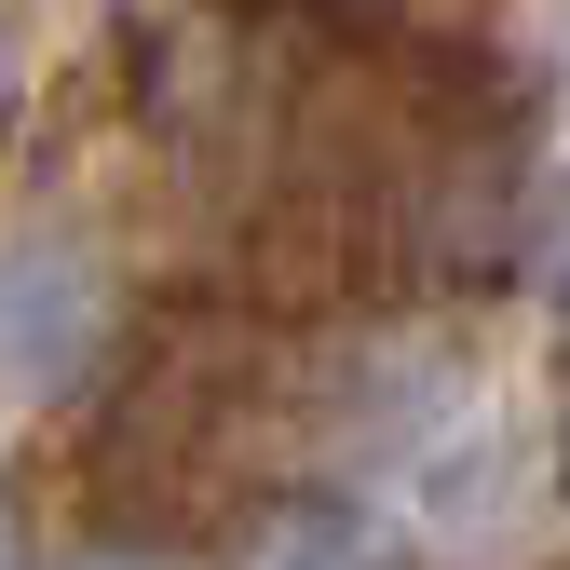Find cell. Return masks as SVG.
<instances>
[{
	"instance_id": "cell-1",
	"label": "cell",
	"mask_w": 570,
	"mask_h": 570,
	"mask_svg": "<svg viewBox=\"0 0 570 570\" xmlns=\"http://www.w3.org/2000/svg\"><path fill=\"white\" fill-rule=\"evenodd\" d=\"M96 353H109V394L82 421L96 530H136V543L258 530L285 462H299V435H313V394H326L313 353H299V313L177 285V299L122 313Z\"/></svg>"
},
{
	"instance_id": "cell-2",
	"label": "cell",
	"mask_w": 570,
	"mask_h": 570,
	"mask_svg": "<svg viewBox=\"0 0 570 570\" xmlns=\"http://www.w3.org/2000/svg\"><path fill=\"white\" fill-rule=\"evenodd\" d=\"M96 340H109V299H96V258L82 245H14V258H0V381H14V394L82 381Z\"/></svg>"
},
{
	"instance_id": "cell-3",
	"label": "cell",
	"mask_w": 570,
	"mask_h": 570,
	"mask_svg": "<svg viewBox=\"0 0 570 570\" xmlns=\"http://www.w3.org/2000/svg\"><path fill=\"white\" fill-rule=\"evenodd\" d=\"M543 313L570 326V177H557V204H543Z\"/></svg>"
},
{
	"instance_id": "cell-4",
	"label": "cell",
	"mask_w": 570,
	"mask_h": 570,
	"mask_svg": "<svg viewBox=\"0 0 570 570\" xmlns=\"http://www.w3.org/2000/svg\"><path fill=\"white\" fill-rule=\"evenodd\" d=\"M0 570H28V530H14V489H0Z\"/></svg>"
}]
</instances>
